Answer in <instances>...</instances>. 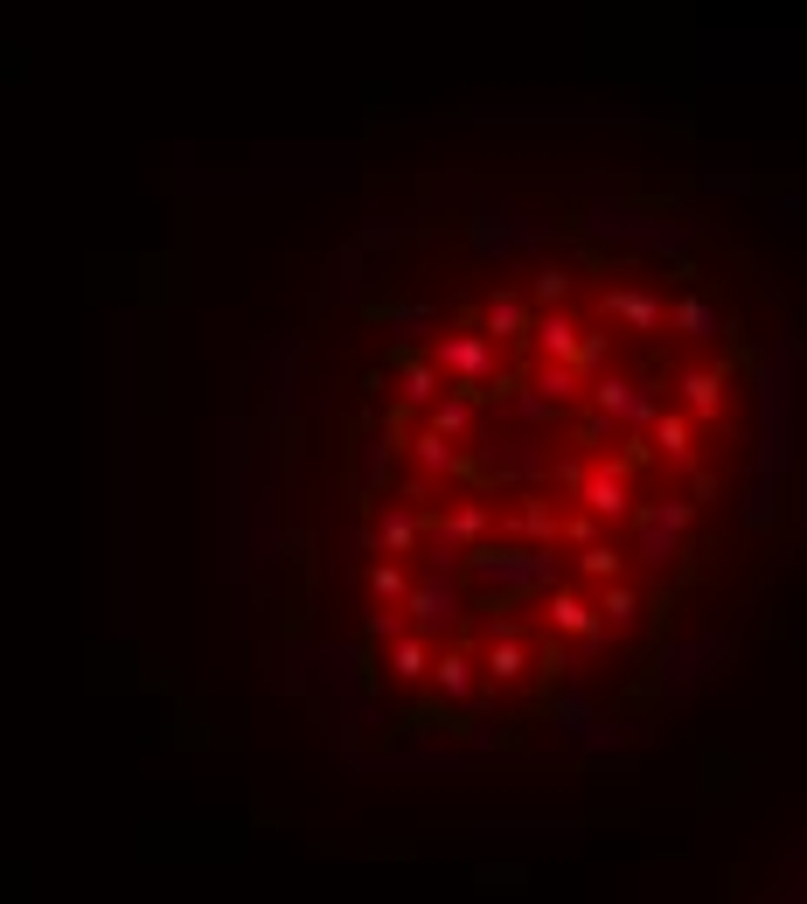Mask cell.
I'll return each mask as SVG.
<instances>
[{"mask_svg": "<svg viewBox=\"0 0 807 904\" xmlns=\"http://www.w3.org/2000/svg\"><path fill=\"white\" fill-rule=\"evenodd\" d=\"M439 237L446 285L362 299L356 661H467L488 717L662 620L738 501L759 356L641 195H473Z\"/></svg>", "mask_w": 807, "mask_h": 904, "instance_id": "1", "label": "cell"}]
</instances>
